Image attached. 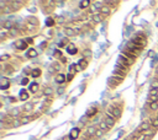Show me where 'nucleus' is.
Here are the masks:
<instances>
[{
	"label": "nucleus",
	"instance_id": "1",
	"mask_svg": "<svg viewBox=\"0 0 158 140\" xmlns=\"http://www.w3.org/2000/svg\"><path fill=\"white\" fill-rule=\"evenodd\" d=\"M132 42L133 43H136L139 48H143L144 45H146V42H147V39H146V37L143 36V34H136L133 38H132Z\"/></svg>",
	"mask_w": 158,
	"mask_h": 140
},
{
	"label": "nucleus",
	"instance_id": "2",
	"mask_svg": "<svg viewBox=\"0 0 158 140\" xmlns=\"http://www.w3.org/2000/svg\"><path fill=\"white\" fill-rule=\"evenodd\" d=\"M37 20L35 18V17H30L27 21H26V28L30 31V32H33V31H36V28H37Z\"/></svg>",
	"mask_w": 158,
	"mask_h": 140
},
{
	"label": "nucleus",
	"instance_id": "3",
	"mask_svg": "<svg viewBox=\"0 0 158 140\" xmlns=\"http://www.w3.org/2000/svg\"><path fill=\"white\" fill-rule=\"evenodd\" d=\"M15 47H16V49L25 50V49H27L28 44H27V42H26L25 39H19V41H16V42H15Z\"/></svg>",
	"mask_w": 158,
	"mask_h": 140
},
{
	"label": "nucleus",
	"instance_id": "4",
	"mask_svg": "<svg viewBox=\"0 0 158 140\" xmlns=\"http://www.w3.org/2000/svg\"><path fill=\"white\" fill-rule=\"evenodd\" d=\"M149 126H151V122H143V123H142V124L139 125V128H138V133L143 134V133L148 131Z\"/></svg>",
	"mask_w": 158,
	"mask_h": 140
},
{
	"label": "nucleus",
	"instance_id": "5",
	"mask_svg": "<svg viewBox=\"0 0 158 140\" xmlns=\"http://www.w3.org/2000/svg\"><path fill=\"white\" fill-rule=\"evenodd\" d=\"M122 80H123V79H121V77H117V76H111V77L109 79V84H110L111 86H116V85L121 84V82H122Z\"/></svg>",
	"mask_w": 158,
	"mask_h": 140
},
{
	"label": "nucleus",
	"instance_id": "6",
	"mask_svg": "<svg viewBox=\"0 0 158 140\" xmlns=\"http://www.w3.org/2000/svg\"><path fill=\"white\" fill-rule=\"evenodd\" d=\"M79 134H80V130H79L78 128H73V129L70 130L69 139H70V140H75V139H78V138H79Z\"/></svg>",
	"mask_w": 158,
	"mask_h": 140
},
{
	"label": "nucleus",
	"instance_id": "7",
	"mask_svg": "<svg viewBox=\"0 0 158 140\" xmlns=\"http://www.w3.org/2000/svg\"><path fill=\"white\" fill-rule=\"evenodd\" d=\"M105 17H106V16H104L102 14H100V12H99V14L93 15V16H91V20H93V22H94V23H99V22H101Z\"/></svg>",
	"mask_w": 158,
	"mask_h": 140
},
{
	"label": "nucleus",
	"instance_id": "8",
	"mask_svg": "<svg viewBox=\"0 0 158 140\" xmlns=\"http://www.w3.org/2000/svg\"><path fill=\"white\" fill-rule=\"evenodd\" d=\"M10 80L7 79V77H2L1 79V86H0V88L1 90H6V88H9L10 87Z\"/></svg>",
	"mask_w": 158,
	"mask_h": 140
},
{
	"label": "nucleus",
	"instance_id": "9",
	"mask_svg": "<svg viewBox=\"0 0 158 140\" xmlns=\"http://www.w3.org/2000/svg\"><path fill=\"white\" fill-rule=\"evenodd\" d=\"M96 128L95 126H89L88 129H86V133H85V138H90V136H93V135H95L96 134Z\"/></svg>",
	"mask_w": 158,
	"mask_h": 140
},
{
	"label": "nucleus",
	"instance_id": "10",
	"mask_svg": "<svg viewBox=\"0 0 158 140\" xmlns=\"http://www.w3.org/2000/svg\"><path fill=\"white\" fill-rule=\"evenodd\" d=\"M54 80H56V82H57V84H63V82L65 81V75H64V74H62V72H58V74L56 75Z\"/></svg>",
	"mask_w": 158,
	"mask_h": 140
},
{
	"label": "nucleus",
	"instance_id": "11",
	"mask_svg": "<svg viewBox=\"0 0 158 140\" xmlns=\"http://www.w3.org/2000/svg\"><path fill=\"white\" fill-rule=\"evenodd\" d=\"M80 69H79V66H78V64H70L69 65V74L70 75H74L77 71H79Z\"/></svg>",
	"mask_w": 158,
	"mask_h": 140
},
{
	"label": "nucleus",
	"instance_id": "12",
	"mask_svg": "<svg viewBox=\"0 0 158 140\" xmlns=\"http://www.w3.org/2000/svg\"><path fill=\"white\" fill-rule=\"evenodd\" d=\"M100 14H102L104 16H109L110 14V7L107 5H102L101 9H100Z\"/></svg>",
	"mask_w": 158,
	"mask_h": 140
},
{
	"label": "nucleus",
	"instance_id": "13",
	"mask_svg": "<svg viewBox=\"0 0 158 140\" xmlns=\"http://www.w3.org/2000/svg\"><path fill=\"white\" fill-rule=\"evenodd\" d=\"M68 45H69V47L67 48V52H68L70 55H74V54H77V52H78V50H77L75 45H74V44H68Z\"/></svg>",
	"mask_w": 158,
	"mask_h": 140
},
{
	"label": "nucleus",
	"instance_id": "14",
	"mask_svg": "<svg viewBox=\"0 0 158 140\" xmlns=\"http://www.w3.org/2000/svg\"><path fill=\"white\" fill-rule=\"evenodd\" d=\"M60 69V64H58V63H53L52 65H51V68H49V72H56V71H58Z\"/></svg>",
	"mask_w": 158,
	"mask_h": 140
},
{
	"label": "nucleus",
	"instance_id": "15",
	"mask_svg": "<svg viewBox=\"0 0 158 140\" xmlns=\"http://www.w3.org/2000/svg\"><path fill=\"white\" fill-rule=\"evenodd\" d=\"M28 97H30V95H28V92H27L26 90H22V91L20 92V99H21V101H27Z\"/></svg>",
	"mask_w": 158,
	"mask_h": 140
},
{
	"label": "nucleus",
	"instance_id": "16",
	"mask_svg": "<svg viewBox=\"0 0 158 140\" xmlns=\"http://www.w3.org/2000/svg\"><path fill=\"white\" fill-rule=\"evenodd\" d=\"M96 113H98V108H96V107H90V108L88 109V112H86V115H88V117H94Z\"/></svg>",
	"mask_w": 158,
	"mask_h": 140
},
{
	"label": "nucleus",
	"instance_id": "17",
	"mask_svg": "<svg viewBox=\"0 0 158 140\" xmlns=\"http://www.w3.org/2000/svg\"><path fill=\"white\" fill-rule=\"evenodd\" d=\"M115 120H116V119H114V118H110V117H107V115H106V117H105V119H104V122H105V123H106V124H107L110 128L115 125Z\"/></svg>",
	"mask_w": 158,
	"mask_h": 140
},
{
	"label": "nucleus",
	"instance_id": "18",
	"mask_svg": "<svg viewBox=\"0 0 158 140\" xmlns=\"http://www.w3.org/2000/svg\"><path fill=\"white\" fill-rule=\"evenodd\" d=\"M64 33L67 34V36H75L77 34V32L73 29V28H70V27H64Z\"/></svg>",
	"mask_w": 158,
	"mask_h": 140
},
{
	"label": "nucleus",
	"instance_id": "19",
	"mask_svg": "<svg viewBox=\"0 0 158 140\" xmlns=\"http://www.w3.org/2000/svg\"><path fill=\"white\" fill-rule=\"evenodd\" d=\"M28 58H36L37 56V50L36 49H33V48H30L28 50H27V54H26Z\"/></svg>",
	"mask_w": 158,
	"mask_h": 140
},
{
	"label": "nucleus",
	"instance_id": "20",
	"mask_svg": "<svg viewBox=\"0 0 158 140\" xmlns=\"http://www.w3.org/2000/svg\"><path fill=\"white\" fill-rule=\"evenodd\" d=\"M86 65H88V60L86 59H80L79 63H78V66H79L80 70H84L86 68Z\"/></svg>",
	"mask_w": 158,
	"mask_h": 140
},
{
	"label": "nucleus",
	"instance_id": "21",
	"mask_svg": "<svg viewBox=\"0 0 158 140\" xmlns=\"http://www.w3.org/2000/svg\"><path fill=\"white\" fill-rule=\"evenodd\" d=\"M38 84L37 82H32V84H30V92H32V93H36L37 91H38Z\"/></svg>",
	"mask_w": 158,
	"mask_h": 140
},
{
	"label": "nucleus",
	"instance_id": "22",
	"mask_svg": "<svg viewBox=\"0 0 158 140\" xmlns=\"http://www.w3.org/2000/svg\"><path fill=\"white\" fill-rule=\"evenodd\" d=\"M99 129H100V130H102L104 133H106V131H109L110 126H109V125H107V124H106V123H105V122L102 120V122H101V123L99 124Z\"/></svg>",
	"mask_w": 158,
	"mask_h": 140
},
{
	"label": "nucleus",
	"instance_id": "23",
	"mask_svg": "<svg viewBox=\"0 0 158 140\" xmlns=\"http://www.w3.org/2000/svg\"><path fill=\"white\" fill-rule=\"evenodd\" d=\"M90 1H88V0H83V1H80V4H79V7L80 9H86V7H90Z\"/></svg>",
	"mask_w": 158,
	"mask_h": 140
},
{
	"label": "nucleus",
	"instance_id": "24",
	"mask_svg": "<svg viewBox=\"0 0 158 140\" xmlns=\"http://www.w3.org/2000/svg\"><path fill=\"white\" fill-rule=\"evenodd\" d=\"M10 5H11V7H12L14 11H15V10H19V9L21 7V2H20V1H11Z\"/></svg>",
	"mask_w": 158,
	"mask_h": 140
},
{
	"label": "nucleus",
	"instance_id": "25",
	"mask_svg": "<svg viewBox=\"0 0 158 140\" xmlns=\"http://www.w3.org/2000/svg\"><path fill=\"white\" fill-rule=\"evenodd\" d=\"M31 76H32V77H38V76H41V69H38V68L33 69V70L31 71Z\"/></svg>",
	"mask_w": 158,
	"mask_h": 140
},
{
	"label": "nucleus",
	"instance_id": "26",
	"mask_svg": "<svg viewBox=\"0 0 158 140\" xmlns=\"http://www.w3.org/2000/svg\"><path fill=\"white\" fill-rule=\"evenodd\" d=\"M20 120H21V124H27L31 120V117L30 115H23V117L20 118Z\"/></svg>",
	"mask_w": 158,
	"mask_h": 140
},
{
	"label": "nucleus",
	"instance_id": "27",
	"mask_svg": "<svg viewBox=\"0 0 158 140\" xmlns=\"http://www.w3.org/2000/svg\"><path fill=\"white\" fill-rule=\"evenodd\" d=\"M158 101V95H151L148 97V103H153V102H157Z\"/></svg>",
	"mask_w": 158,
	"mask_h": 140
},
{
	"label": "nucleus",
	"instance_id": "28",
	"mask_svg": "<svg viewBox=\"0 0 158 140\" xmlns=\"http://www.w3.org/2000/svg\"><path fill=\"white\" fill-rule=\"evenodd\" d=\"M148 106H149V109L154 112V111L158 109V101H157V102H153V103H149Z\"/></svg>",
	"mask_w": 158,
	"mask_h": 140
},
{
	"label": "nucleus",
	"instance_id": "29",
	"mask_svg": "<svg viewBox=\"0 0 158 140\" xmlns=\"http://www.w3.org/2000/svg\"><path fill=\"white\" fill-rule=\"evenodd\" d=\"M32 109H33V104H31V103L30 104L27 103V104L23 106V112H31Z\"/></svg>",
	"mask_w": 158,
	"mask_h": 140
},
{
	"label": "nucleus",
	"instance_id": "30",
	"mask_svg": "<svg viewBox=\"0 0 158 140\" xmlns=\"http://www.w3.org/2000/svg\"><path fill=\"white\" fill-rule=\"evenodd\" d=\"M19 33H20V31H19V29H17L15 26H14V27L10 29V36H17Z\"/></svg>",
	"mask_w": 158,
	"mask_h": 140
},
{
	"label": "nucleus",
	"instance_id": "31",
	"mask_svg": "<svg viewBox=\"0 0 158 140\" xmlns=\"http://www.w3.org/2000/svg\"><path fill=\"white\" fill-rule=\"evenodd\" d=\"M53 93V90L51 88V87H46L44 90H43V95H46V96H51Z\"/></svg>",
	"mask_w": 158,
	"mask_h": 140
},
{
	"label": "nucleus",
	"instance_id": "32",
	"mask_svg": "<svg viewBox=\"0 0 158 140\" xmlns=\"http://www.w3.org/2000/svg\"><path fill=\"white\" fill-rule=\"evenodd\" d=\"M151 88H154V90H158V79L153 80L152 84H151Z\"/></svg>",
	"mask_w": 158,
	"mask_h": 140
},
{
	"label": "nucleus",
	"instance_id": "33",
	"mask_svg": "<svg viewBox=\"0 0 158 140\" xmlns=\"http://www.w3.org/2000/svg\"><path fill=\"white\" fill-rule=\"evenodd\" d=\"M151 125H152L153 128L158 129V118H154V119H152V120H151Z\"/></svg>",
	"mask_w": 158,
	"mask_h": 140
},
{
	"label": "nucleus",
	"instance_id": "34",
	"mask_svg": "<svg viewBox=\"0 0 158 140\" xmlns=\"http://www.w3.org/2000/svg\"><path fill=\"white\" fill-rule=\"evenodd\" d=\"M46 25H47L48 27L53 26V25H54V21H53V18H52V17H48V18L46 20Z\"/></svg>",
	"mask_w": 158,
	"mask_h": 140
},
{
	"label": "nucleus",
	"instance_id": "35",
	"mask_svg": "<svg viewBox=\"0 0 158 140\" xmlns=\"http://www.w3.org/2000/svg\"><path fill=\"white\" fill-rule=\"evenodd\" d=\"M53 55H54L56 58H59V59H63V56H62V52H60V50H54V53H53Z\"/></svg>",
	"mask_w": 158,
	"mask_h": 140
},
{
	"label": "nucleus",
	"instance_id": "36",
	"mask_svg": "<svg viewBox=\"0 0 158 140\" xmlns=\"http://www.w3.org/2000/svg\"><path fill=\"white\" fill-rule=\"evenodd\" d=\"M67 43H68V41H67V38H65V39H63V41H60V43L58 44V47H59V48H62V47H64V45H65Z\"/></svg>",
	"mask_w": 158,
	"mask_h": 140
},
{
	"label": "nucleus",
	"instance_id": "37",
	"mask_svg": "<svg viewBox=\"0 0 158 140\" xmlns=\"http://www.w3.org/2000/svg\"><path fill=\"white\" fill-rule=\"evenodd\" d=\"M9 59H10V55L5 54V55H2V56L0 58V61H6V60H9Z\"/></svg>",
	"mask_w": 158,
	"mask_h": 140
},
{
	"label": "nucleus",
	"instance_id": "38",
	"mask_svg": "<svg viewBox=\"0 0 158 140\" xmlns=\"http://www.w3.org/2000/svg\"><path fill=\"white\" fill-rule=\"evenodd\" d=\"M27 84H28V79L27 77H23L21 80V85H27Z\"/></svg>",
	"mask_w": 158,
	"mask_h": 140
},
{
	"label": "nucleus",
	"instance_id": "39",
	"mask_svg": "<svg viewBox=\"0 0 158 140\" xmlns=\"http://www.w3.org/2000/svg\"><path fill=\"white\" fill-rule=\"evenodd\" d=\"M25 41L27 42V44H28V45L33 43V41H32V38H30V37H27V38H25Z\"/></svg>",
	"mask_w": 158,
	"mask_h": 140
},
{
	"label": "nucleus",
	"instance_id": "40",
	"mask_svg": "<svg viewBox=\"0 0 158 140\" xmlns=\"http://www.w3.org/2000/svg\"><path fill=\"white\" fill-rule=\"evenodd\" d=\"M102 134H104V131H102V130H100V129H98V130H96V134H95V135H96V136H101Z\"/></svg>",
	"mask_w": 158,
	"mask_h": 140
},
{
	"label": "nucleus",
	"instance_id": "41",
	"mask_svg": "<svg viewBox=\"0 0 158 140\" xmlns=\"http://www.w3.org/2000/svg\"><path fill=\"white\" fill-rule=\"evenodd\" d=\"M72 79H73V75H70V74H68V76H67V80H68V81H70Z\"/></svg>",
	"mask_w": 158,
	"mask_h": 140
},
{
	"label": "nucleus",
	"instance_id": "42",
	"mask_svg": "<svg viewBox=\"0 0 158 140\" xmlns=\"http://www.w3.org/2000/svg\"><path fill=\"white\" fill-rule=\"evenodd\" d=\"M156 75H158V66L156 68Z\"/></svg>",
	"mask_w": 158,
	"mask_h": 140
},
{
	"label": "nucleus",
	"instance_id": "43",
	"mask_svg": "<svg viewBox=\"0 0 158 140\" xmlns=\"http://www.w3.org/2000/svg\"><path fill=\"white\" fill-rule=\"evenodd\" d=\"M157 118H158V117H157Z\"/></svg>",
	"mask_w": 158,
	"mask_h": 140
}]
</instances>
